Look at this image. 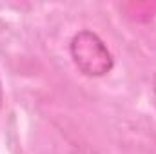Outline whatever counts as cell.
Wrapping results in <instances>:
<instances>
[{"label":"cell","mask_w":156,"mask_h":154,"mask_svg":"<svg viewBox=\"0 0 156 154\" xmlns=\"http://www.w3.org/2000/svg\"><path fill=\"white\" fill-rule=\"evenodd\" d=\"M69 56L78 73L87 78H104L115 69V54L104 38L91 29H80L71 37Z\"/></svg>","instance_id":"1"},{"label":"cell","mask_w":156,"mask_h":154,"mask_svg":"<svg viewBox=\"0 0 156 154\" xmlns=\"http://www.w3.org/2000/svg\"><path fill=\"white\" fill-rule=\"evenodd\" d=\"M2 103H4V85H2V80H0V109H2Z\"/></svg>","instance_id":"2"},{"label":"cell","mask_w":156,"mask_h":154,"mask_svg":"<svg viewBox=\"0 0 156 154\" xmlns=\"http://www.w3.org/2000/svg\"><path fill=\"white\" fill-rule=\"evenodd\" d=\"M153 93H154V96H156V73L153 75Z\"/></svg>","instance_id":"3"}]
</instances>
